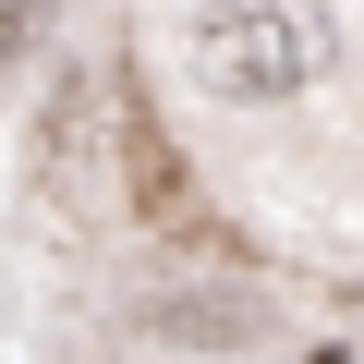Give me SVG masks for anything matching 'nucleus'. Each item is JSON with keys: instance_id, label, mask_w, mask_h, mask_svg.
Listing matches in <instances>:
<instances>
[{"instance_id": "f257e3e1", "label": "nucleus", "mask_w": 364, "mask_h": 364, "mask_svg": "<svg viewBox=\"0 0 364 364\" xmlns=\"http://www.w3.org/2000/svg\"><path fill=\"white\" fill-rule=\"evenodd\" d=\"M340 61L328 0H207L195 13V73L219 97H304Z\"/></svg>"}, {"instance_id": "f03ea898", "label": "nucleus", "mask_w": 364, "mask_h": 364, "mask_svg": "<svg viewBox=\"0 0 364 364\" xmlns=\"http://www.w3.org/2000/svg\"><path fill=\"white\" fill-rule=\"evenodd\" d=\"M122 170H134V207L170 231V243H207V207H195V182H182V158H170V134L134 109L122 122Z\"/></svg>"}, {"instance_id": "7ed1b4c3", "label": "nucleus", "mask_w": 364, "mask_h": 364, "mask_svg": "<svg viewBox=\"0 0 364 364\" xmlns=\"http://www.w3.org/2000/svg\"><path fill=\"white\" fill-rule=\"evenodd\" d=\"M37 13H49V0H0V73H13V61L37 49Z\"/></svg>"}, {"instance_id": "20e7f679", "label": "nucleus", "mask_w": 364, "mask_h": 364, "mask_svg": "<svg viewBox=\"0 0 364 364\" xmlns=\"http://www.w3.org/2000/svg\"><path fill=\"white\" fill-rule=\"evenodd\" d=\"M316 364H340V352H316Z\"/></svg>"}]
</instances>
